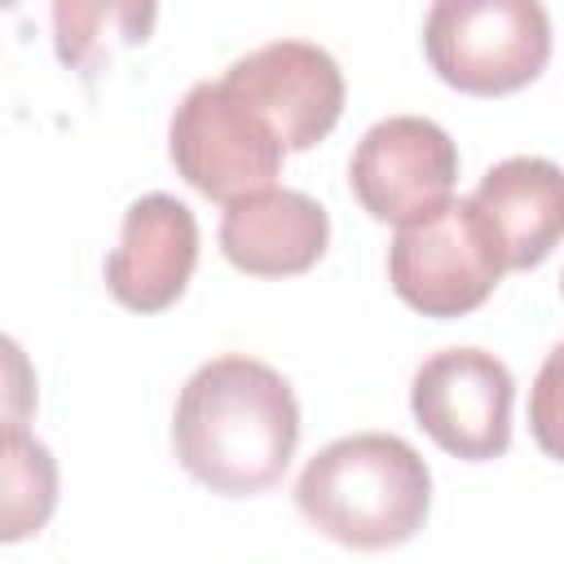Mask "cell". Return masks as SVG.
I'll list each match as a JSON object with an SVG mask.
<instances>
[{
    "label": "cell",
    "instance_id": "obj_1",
    "mask_svg": "<svg viewBox=\"0 0 564 564\" xmlns=\"http://www.w3.org/2000/svg\"><path fill=\"white\" fill-rule=\"evenodd\" d=\"M300 445V401L291 383L242 352L203 361L172 410L176 463L225 498L273 489Z\"/></svg>",
    "mask_w": 564,
    "mask_h": 564
},
{
    "label": "cell",
    "instance_id": "obj_2",
    "mask_svg": "<svg viewBox=\"0 0 564 564\" xmlns=\"http://www.w3.org/2000/svg\"><path fill=\"white\" fill-rule=\"evenodd\" d=\"M300 516L339 546L388 551L410 542L432 507L423 454L392 432H352L322 445L295 480Z\"/></svg>",
    "mask_w": 564,
    "mask_h": 564
},
{
    "label": "cell",
    "instance_id": "obj_3",
    "mask_svg": "<svg viewBox=\"0 0 564 564\" xmlns=\"http://www.w3.org/2000/svg\"><path fill=\"white\" fill-rule=\"evenodd\" d=\"M432 70L471 97L533 84L551 62V18L538 0H436L423 18Z\"/></svg>",
    "mask_w": 564,
    "mask_h": 564
},
{
    "label": "cell",
    "instance_id": "obj_4",
    "mask_svg": "<svg viewBox=\"0 0 564 564\" xmlns=\"http://www.w3.org/2000/svg\"><path fill=\"white\" fill-rule=\"evenodd\" d=\"M507 273L502 242L476 198H449L441 212L397 229L388 247L392 291L423 317H463L480 308Z\"/></svg>",
    "mask_w": 564,
    "mask_h": 564
},
{
    "label": "cell",
    "instance_id": "obj_5",
    "mask_svg": "<svg viewBox=\"0 0 564 564\" xmlns=\"http://www.w3.org/2000/svg\"><path fill=\"white\" fill-rule=\"evenodd\" d=\"M167 154L198 194L229 207L273 189L286 145L242 93H234L225 79H203L181 97L172 115Z\"/></svg>",
    "mask_w": 564,
    "mask_h": 564
},
{
    "label": "cell",
    "instance_id": "obj_6",
    "mask_svg": "<svg viewBox=\"0 0 564 564\" xmlns=\"http://www.w3.org/2000/svg\"><path fill=\"white\" fill-rule=\"evenodd\" d=\"M458 150L449 132L423 115H388L357 141L348 185L357 203L383 225H414L454 198Z\"/></svg>",
    "mask_w": 564,
    "mask_h": 564
},
{
    "label": "cell",
    "instance_id": "obj_7",
    "mask_svg": "<svg viewBox=\"0 0 564 564\" xmlns=\"http://www.w3.org/2000/svg\"><path fill=\"white\" fill-rule=\"evenodd\" d=\"M516 379L502 357L485 348L432 352L410 383V410L419 427L454 458L485 463L511 445Z\"/></svg>",
    "mask_w": 564,
    "mask_h": 564
},
{
    "label": "cell",
    "instance_id": "obj_8",
    "mask_svg": "<svg viewBox=\"0 0 564 564\" xmlns=\"http://www.w3.org/2000/svg\"><path fill=\"white\" fill-rule=\"evenodd\" d=\"M220 79L269 119V128L282 137L286 154L313 150L344 115L339 62L308 40L260 44V48L242 53L238 62H229V70Z\"/></svg>",
    "mask_w": 564,
    "mask_h": 564
},
{
    "label": "cell",
    "instance_id": "obj_9",
    "mask_svg": "<svg viewBox=\"0 0 564 564\" xmlns=\"http://www.w3.org/2000/svg\"><path fill=\"white\" fill-rule=\"evenodd\" d=\"M198 264V220L172 194H141L128 203L119 242L106 256V286L132 313H163L176 304Z\"/></svg>",
    "mask_w": 564,
    "mask_h": 564
},
{
    "label": "cell",
    "instance_id": "obj_10",
    "mask_svg": "<svg viewBox=\"0 0 564 564\" xmlns=\"http://www.w3.org/2000/svg\"><path fill=\"white\" fill-rule=\"evenodd\" d=\"M330 216L300 189H260L238 198L220 216V251L251 278H291L326 256Z\"/></svg>",
    "mask_w": 564,
    "mask_h": 564
},
{
    "label": "cell",
    "instance_id": "obj_11",
    "mask_svg": "<svg viewBox=\"0 0 564 564\" xmlns=\"http://www.w3.org/2000/svg\"><path fill=\"white\" fill-rule=\"evenodd\" d=\"M471 198L494 225L507 269H538L564 238V167L551 159L511 154L480 176Z\"/></svg>",
    "mask_w": 564,
    "mask_h": 564
},
{
    "label": "cell",
    "instance_id": "obj_12",
    "mask_svg": "<svg viewBox=\"0 0 564 564\" xmlns=\"http://www.w3.org/2000/svg\"><path fill=\"white\" fill-rule=\"evenodd\" d=\"M57 507V463L48 445L26 436L22 423H4V542H22L48 524Z\"/></svg>",
    "mask_w": 564,
    "mask_h": 564
},
{
    "label": "cell",
    "instance_id": "obj_13",
    "mask_svg": "<svg viewBox=\"0 0 564 564\" xmlns=\"http://www.w3.org/2000/svg\"><path fill=\"white\" fill-rule=\"evenodd\" d=\"M101 22L119 26L123 44H137V40H145V31L154 22V4H57L53 9L57 57L79 70L101 66V57H110L101 48Z\"/></svg>",
    "mask_w": 564,
    "mask_h": 564
},
{
    "label": "cell",
    "instance_id": "obj_14",
    "mask_svg": "<svg viewBox=\"0 0 564 564\" xmlns=\"http://www.w3.org/2000/svg\"><path fill=\"white\" fill-rule=\"evenodd\" d=\"M529 432L546 458L564 463V339L546 352L529 388Z\"/></svg>",
    "mask_w": 564,
    "mask_h": 564
},
{
    "label": "cell",
    "instance_id": "obj_15",
    "mask_svg": "<svg viewBox=\"0 0 564 564\" xmlns=\"http://www.w3.org/2000/svg\"><path fill=\"white\" fill-rule=\"evenodd\" d=\"M560 291H564V278H560Z\"/></svg>",
    "mask_w": 564,
    "mask_h": 564
}]
</instances>
